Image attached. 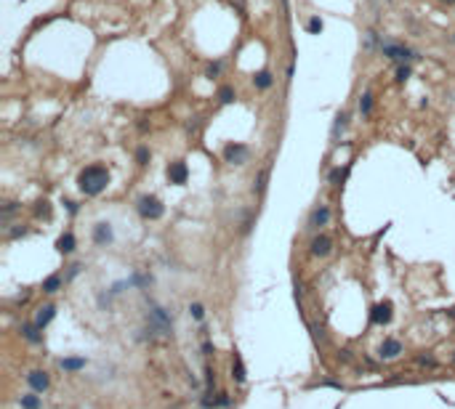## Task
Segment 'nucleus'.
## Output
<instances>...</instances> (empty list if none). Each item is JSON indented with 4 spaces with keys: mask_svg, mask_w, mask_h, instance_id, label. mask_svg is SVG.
<instances>
[{
    "mask_svg": "<svg viewBox=\"0 0 455 409\" xmlns=\"http://www.w3.org/2000/svg\"><path fill=\"white\" fill-rule=\"evenodd\" d=\"M410 77H413V67H410V64H400V67H396V77H394V80H396L400 85H405Z\"/></svg>",
    "mask_w": 455,
    "mask_h": 409,
    "instance_id": "19",
    "label": "nucleus"
},
{
    "mask_svg": "<svg viewBox=\"0 0 455 409\" xmlns=\"http://www.w3.org/2000/svg\"><path fill=\"white\" fill-rule=\"evenodd\" d=\"M56 250L64 253V255L72 253V250H75V234H69V231H67V234H62V237L56 239Z\"/></svg>",
    "mask_w": 455,
    "mask_h": 409,
    "instance_id": "13",
    "label": "nucleus"
},
{
    "mask_svg": "<svg viewBox=\"0 0 455 409\" xmlns=\"http://www.w3.org/2000/svg\"><path fill=\"white\" fill-rule=\"evenodd\" d=\"M136 162H138V165H147V162H149V149L147 146L136 149Z\"/></svg>",
    "mask_w": 455,
    "mask_h": 409,
    "instance_id": "28",
    "label": "nucleus"
},
{
    "mask_svg": "<svg viewBox=\"0 0 455 409\" xmlns=\"http://www.w3.org/2000/svg\"><path fill=\"white\" fill-rule=\"evenodd\" d=\"M253 85L259 88V90H269V88L274 85V77H272V72H269V69H261V72L253 77Z\"/></svg>",
    "mask_w": 455,
    "mask_h": 409,
    "instance_id": "12",
    "label": "nucleus"
},
{
    "mask_svg": "<svg viewBox=\"0 0 455 409\" xmlns=\"http://www.w3.org/2000/svg\"><path fill=\"white\" fill-rule=\"evenodd\" d=\"M370 319H373V324H389V322H391V303H389V300L378 303V306L373 308Z\"/></svg>",
    "mask_w": 455,
    "mask_h": 409,
    "instance_id": "8",
    "label": "nucleus"
},
{
    "mask_svg": "<svg viewBox=\"0 0 455 409\" xmlns=\"http://www.w3.org/2000/svg\"><path fill=\"white\" fill-rule=\"evenodd\" d=\"M77 186L80 192L88 194V197H96L109 186V170L104 165H88L77 173Z\"/></svg>",
    "mask_w": 455,
    "mask_h": 409,
    "instance_id": "1",
    "label": "nucleus"
},
{
    "mask_svg": "<svg viewBox=\"0 0 455 409\" xmlns=\"http://www.w3.org/2000/svg\"><path fill=\"white\" fill-rule=\"evenodd\" d=\"M27 383H30V388H32L35 393H43V391H45V388H48V385H51L48 375H45V372H40V369L30 372V375H27Z\"/></svg>",
    "mask_w": 455,
    "mask_h": 409,
    "instance_id": "9",
    "label": "nucleus"
},
{
    "mask_svg": "<svg viewBox=\"0 0 455 409\" xmlns=\"http://www.w3.org/2000/svg\"><path fill=\"white\" fill-rule=\"evenodd\" d=\"M322 27H325V24H322L320 16H309V19H306V32H309V35H320Z\"/></svg>",
    "mask_w": 455,
    "mask_h": 409,
    "instance_id": "22",
    "label": "nucleus"
},
{
    "mask_svg": "<svg viewBox=\"0 0 455 409\" xmlns=\"http://www.w3.org/2000/svg\"><path fill=\"white\" fill-rule=\"evenodd\" d=\"M370 112H373V93H370V90H365L362 96H359V114L367 117Z\"/></svg>",
    "mask_w": 455,
    "mask_h": 409,
    "instance_id": "18",
    "label": "nucleus"
},
{
    "mask_svg": "<svg viewBox=\"0 0 455 409\" xmlns=\"http://www.w3.org/2000/svg\"><path fill=\"white\" fill-rule=\"evenodd\" d=\"M402 343L400 340H394V337H386V340L381 343V359H396L402 354Z\"/></svg>",
    "mask_w": 455,
    "mask_h": 409,
    "instance_id": "10",
    "label": "nucleus"
},
{
    "mask_svg": "<svg viewBox=\"0 0 455 409\" xmlns=\"http://www.w3.org/2000/svg\"><path fill=\"white\" fill-rule=\"evenodd\" d=\"M38 330H40V327H38V324H24V327H21V332H24V337H27V340H30V343H38V340H40V335H38Z\"/></svg>",
    "mask_w": 455,
    "mask_h": 409,
    "instance_id": "23",
    "label": "nucleus"
},
{
    "mask_svg": "<svg viewBox=\"0 0 455 409\" xmlns=\"http://www.w3.org/2000/svg\"><path fill=\"white\" fill-rule=\"evenodd\" d=\"M328 224H330V207H328V205L314 207L311 215H309V226H311V229H322V226H328Z\"/></svg>",
    "mask_w": 455,
    "mask_h": 409,
    "instance_id": "7",
    "label": "nucleus"
},
{
    "mask_svg": "<svg viewBox=\"0 0 455 409\" xmlns=\"http://www.w3.org/2000/svg\"><path fill=\"white\" fill-rule=\"evenodd\" d=\"M218 101L221 104H232V101H235V88H229V85L218 88Z\"/></svg>",
    "mask_w": 455,
    "mask_h": 409,
    "instance_id": "25",
    "label": "nucleus"
},
{
    "mask_svg": "<svg viewBox=\"0 0 455 409\" xmlns=\"http://www.w3.org/2000/svg\"><path fill=\"white\" fill-rule=\"evenodd\" d=\"M64 205H67V210H69V213H77V205H75V202H72V200H67V202H64Z\"/></svg>",
    "mask_w": 455,
    "mask_h": 409,
    "instance_id": "31",
    "label": "nucleus"
},
{
    "mask_svg": "<svg viewBox=\"0 0 455 409\" xmlns=\"http://www.w3.org/2000/svg\"><path fill=\"white\" fill-rule=\"evenodd\" d=\"M59 287H62V276L59 274H53V276H48L43 282V292H48V295H51V292H56Z\"/></svg>",
    "mask_w": 455,
    "mask_h": 409,
    "instance_id": "20",
    "label": "nucleus"
},
{
    "mask_svg": "<svg viewBox=\"0 0 455 409\" xmlns=\"http://www.w3.org/2000/svg\"><path fill=\"white\" fill-rule=\"evenodd\" d=\"M138 213H141V218H147V221H157V218H162L165 207H162V202L155 194H144L141 200H138Z\"/></svg>",
    "mask_w": 455,
    "mask_h": 409,
    "instance_id": "3",
    "label": "nucleus"
},
{
    "mask_svg": "<svg viewBox=\"0 0 455 409\" xmlns=\"http://www.w3.org/2000/svg\"><path fill=\"white\" fill-rule=\"evenodd\" d=\"M189 311H192V319L203 322V317H205V306H203V303H192V306H189Z\"/></svg>",
    "mask_w": 455,
    "mask_h": 409,
    "instance_id": "27",
    "label": "nucleus"
},
{
    "mask_svg": "<svg viewBox=\"0 0 455 409\" xmlns=\"http://www.w3.org/2000/svg\"><path fill=\"white\" fill-rule=\"evenodd\" d=\"M21 409H40V399H38L35 393L21 396Z\"/></svg>",
    "mask_w": 455,
    "mask_h": 409,
    "instance_id": "24",
    "label": "nucleus"
},
{
    "mask_svg": "<svg viewBox=\"0 0 455 409\" xmlns=\"http://www.w3.org/2000/svg\"><path fill=\"white\" fill-rule=\"evenodd\" d=\"M224 160L229 165H245L248 162V146L245 144H226L224 146Z\"/></svg>",
    "mask_w": 455,
    "mask_h": 409,
    "instance_id": "4",
    "label": "nucleus"
},
{
    "mask_svg": "<svg viewBox=\"0 0 455 409\" xmlns=\"http://www.w3.org/2000/svg\"><path fill=\"white\" fill-rule=\"evenodd\" d=\"M62 369L64 372H80V369H86V359H80V356L62 359Z\"/></svg>",
    "mask_w": 455,
    "mask_h": 409,
    "instance_id": "14",
    "label": "nucleus"
},
{
    "mask_svg": "<svg viewBox=\"0 0 455 409\" xmlns=\"http://www.w3.org/2000/svg\"><path fill=\"white\" fill-rule=\"evenodd\" d=\"M442 3H445V6H455V0H442Z\"/></svg>",
    "mask_w": 455,
    "mask_h": 409,
    "instance_id": "32",
    "label": "nucleus"
},
{
    "mask_svg": "<svg viewBox=\"0 0 455 409\" xmlns=\"http://www.w3.org/2000/svg\"><path fill=\"white\" fill-rule=\"evenodd\" d=\"M330 253H333V239L328 234H320V237L311 239V255L314 258H325V255H330Z\"/></svg>",
    "mask_w": 455,
    "mask_h": 409,
    "instance_id": "6",
    "label": "nucleus"
},
{
    "mask_svg": "<svg viewBox=\"0 0 455 409\" xmlns=\"http://www.w3.org/2000/svg\"><path fill=\"white\" fill-rule=\"evenodd\" d=\"M93 242L96 244H109L112 242V226L109 224H96L93 226Z\"/></svg>",
    "mask_w": 455,
    "mask_h": 409,
    "instance_id": "11",
    "label": "nucleus"
},
{
    "mask_svg": "<svg viewBox=\"0 0 455 409\" xmlns=\"http://www.w3.org/2000/svg\"><path fill=\"white\" fill-rule=\"evenodd\" d=\"M346 125H349V112H338L335 114V122H333V138H338L344 131H346Z\"/></svg>",
    "mask_w": 455,
    "mask_h": 409,
    "instance_id": "16",
    "label": "nucleus"
},
{
    "mask_svg": "<svg viewBox=\"0 0 455 409\" xmlns=\"http://www.w3.org/2000/svg\"><path fill=\"white\" fill-rule=\"evenodd\" d=\"M53 313H56V308L51 306V303H48V306H43V308L38 311V319H35V324H38L40 330H43V327H45V324H48V322L53 319Z\"/></svg>",
    "mask_w": 455,
    "mask_h": 409,
    "instance_id": "15",
    "label": "nucleus"
},
{
    "mask_svg": "<svg viewBox=\"0 0 455 409\" xmlns=\"http://www.w3.org/2000/svg\"><path fill=\"white\" fill-rule=\"evenodd\" d=\"M266 181H269V168H261L259 178H255V194H264V192H266Z\"/></svg>",
    "mask_w": 455,
    "mask_h": 409,
    "instance_id": "21",
    "label": "nucleus"
},
{
    "mask_svg": "<svg viewBox=\"0 0 455 409\" xmlns=\"http://www.w3.org/2000/svg\"><path fill=\"white\" fill-rule=\"evenodd\" d=\"M165 175H168V181H170L173 186H184L186 178H189V168H186V162L176 160V162H170V165H168Z\"/></svg>",
    "mask_w": 455,
    "mask_h": 409,
    "instance_id": "5",
    "label": "nucleus"
},
{
    "mask_svg": "<svg viewBox=\"0 0 455 409\" xmlns=\"http://www.w3.org/2000/svg\"><path fill=\"white\" fill-rule=\"evenodd\" d=\"M381 53L386 58H391V61H400V64H407V61H413V58H415V51L407 48V45H402V43H383Z\"/></svg>",
    "mask_w": 455,
    "mask_h": 409,
    "instance_id": "2",
    "label": "nucleus"
},
{
    "mask_svg": "<svg viewBox=\"0 0 455 409\" xmlns=\"http://www.w3.org/2000/svg\"><path fill=\"white\" fill-rule=\"evenodd\" d=\"M38 215L48 218V215H51V205H48V202H40V207H38Z\"/></svg>",
    "mask_w": 455,
    "mask_h": 409,
    "instance_id": "30",
    "label": "nucleus"
},
{
    "mask_svg": "<svg viewBox=\"0 0 455 409\" xmlns=\"http://www.w3.org/2000/svg\"><path fill=\"white\" fill-rule=\"evenodd\" d=\"M346 175H349V165H344V168H335V170L328 175V183H330V186H341V183L346 181Z\"/></svg>",
    "mask_w": 455,
    "mask_h": 409,
    "instance_id": "17",
    "label": "nucleus"
},
{
    "mask_svg": "<svg viewBox=\"0 0 455 409\" xmlns=\"http://www.w3.org/2000/svg\"><path fill=\"white\" fill-rule=\"evenodd\" d=\"M232 372H235V380H237V383H245V367H242V359H240V356H235Z\"/></svg>",
    "mask_w": 455,
    "mask_h": 409,
    "instance_id": "26",
    "label": "nucleus"
},
{
    "mask_svg": "<svg viewBox=\"0 0 455 409\" xmlns=\"http://www.w3.org/2000/svg\"><path fill=\"white\" fill-rule=\"evenodd\" d=\"M221 75V61H213V64H208V69H205V77H218Z\"/></svg>",
    "mask_w": 455,
    "mask_h": 409,
    "instance_id": "29",
    "label": "nucleus"
}]
</instances>
